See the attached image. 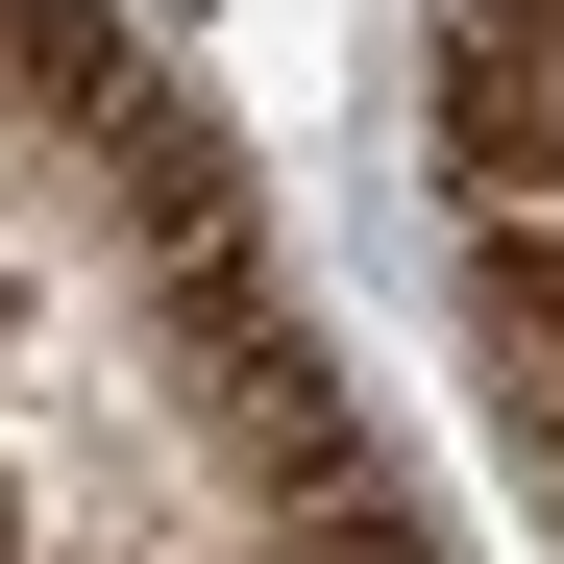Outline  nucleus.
Returning <instances> with one entry per match:
<instances>
[{"instance_id": "obj_1", "label": "nucleus", "mask_w": 564, "mask_h": 564, "mask_svg": "<svg viewBox=\"0 0 564 564\" xmlns=\"http://www.w3.org/2000/svg\"><path fill=\"white\" fill-rule=\"evenodd\" d=\"M442 148H466V197H540L564 221V0H466L442 25Z\"/></svg>"}]
</instances>
